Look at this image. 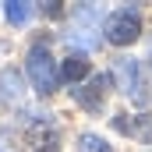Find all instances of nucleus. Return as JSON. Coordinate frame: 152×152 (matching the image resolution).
<instances>
[{"instance_id": "obj_4", "label": "nucleus", "mask_w": 152, "mask_h": 152, "mask_svg": "<svg viewBox=\"0 0 152 152\" xmlns=\"http://www.w3.org/2000/svg\"><path fill=\"white\" fill-rule=\"evenodd\" d=\"M117 78L124 81V92L134 99V103H142V71H138V60H131V57H120V64H117Z\"/></svg>"}, {"instance_id": "obj_6", "label": "nucleus", "mask_w": 152, "mask_h": 152, "mask_svg": "<svg viewBox=\"0 0 152 152\" xmlns=\"http://www.w3.org/2000/svg\"><path fill=\"white\" fill-rule=\"evenodd\" d=\"M32 11H36V7L25 4V0H7V4H4V14H7L11 25H25V21L32 18Z\"/></svg>"}, {"instance_id": "obj_1", "label": "nucleus", "mask_w": 152, "mask_h": 152, "mask_svg": "<svg viewBox=\"0 0 152 152\" xmlns=\"http://www.w3.org/2000/svg\"><path fill=\"white\" fill-rule=\"evenodd\" d=\"M25 71H28V78H32V85H36L39 96L57 92L60 71H57V60H53V53H50L46 42H36V46L28 50V57H25Z\"/></svg>"}, {"instance_id": "obj_5", "label": "nucleus", "mask_w": 152, "mask_h": 152, "mask_svg": "<svg viewBox=\"0 0 152 152\" xmlns=\"http://www.w3.org/2000/svg\"><path fill=\"white\" fill-rule=\"evenodd\" d=\"M92 75V60L85 57V53H71L64 64H60V78L64 81H81V78Z\"/></svg>"}, {"instance_id": "obj_3", "label": "nucleus", "mask_w": 152, "mask_h": 152, "mask_svg": "<svg viewBox=\"0 0 152 152\" xmlns=\"http://www.w3.org/2000/svg\"><path fill=\"white\" fill-rule=\"evenodd\" d=\"M106 88H110V78L96 75V78H88L85 85L75 88V103L81 110H88V113H99L103 110V99H106Z\"/></svg>"}, {"instance_id": "obj_2", "label": "nucleus", "mask_w": 152, "mask_h": 152, "mask_svg": "<svg viewBox=\"0 0 152 152\" xmlns=\"http://www.w3.org/2000/svg\"><path fill=\"white\" fill-rule=\"evenodd\" d=\"M103 36L113 46H131L142 36V14H138V7H117V11H110L106 21H103Z\"/></svg>"}, {"instance_id": "obj_7", "label": "nucleus", "mask_w": 152, "mask_h": 152, "mask_svg": "<svg viewBox=\"0 0 152 152\" xmlns=\"http://www.w3.org/2000/svg\"><path fill=\"white\" fill-rule=\"evenodd\" d=\"M78 152H113V149L106 145V138H99V134L85 131V134L78 138Z\"/></svg>"}]
</instances>
